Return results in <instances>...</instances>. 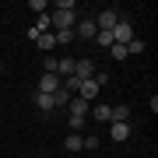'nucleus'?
<instances>
[{"instance_id":"11","label":"nucleus","mask_w":158,"mask_h":158,"mask_svg":"<svg viewBox=\"0 0 158 158\" xmlns=\"http://www.w3.org/2000/svg\"><path fill=\"white\" fill-rule=\"evenodd\" d=\"M56 74H60V81H63V77H70V74H74V56L56 60Z\"/></svg>"},{"instance_id":"13","label":"nucleus","mask_w":158,"mask_h":158,"mask_svg":"<svg viewBox=\"0 0 158 158\" xmlns=\"http://www.w3.org/2000/svg\"><path fill=\"white\" fill-rule=\"evenodd\" d=\"M70 98H74V95H67L63 88H60V91H53V109H67V102H70Z\"/></svg>"},{"instance_id":"8","label":"nucleus","mask_w":158,"mask_h":158,"mask_svg":"<svg viewBox=\"0 0 158 158\" xmlns=\"http://www.w3.org/2000/svg\"><path fill=\"white\" fill-rule=\"evenodd\" d=\"M28 39H35V46H39L42 53H49L53 46H56V39H53V32H32V28H28Z\"/></svg>"},{"instance_id":"6","label":"nucleus","mask_w":158,"mask_h":158,"mask_svg":"<svg viewBox=\"0 0 158 158\" xmlns=\"http://www.w3.org/2000/svg\"><path fill=\"white\" fill-rule=\"evenodd\" d=\"M60 88H63L60 74H39V91L42 95H53V91H60Z\"/></svg>"},{"instance_id":"22","label":"nucleus","mask_w":158,"mask_h":158,"mask_svg":"<svg viewBox=\"0 0 158 158\" xmlns=\"http://www.w3.org/2000/svg\"><path fill=\"white\" fill-rule=\"evenodd\" d=\"M95 42H98V46H106V49H109V46H113V35H109V32H95Z\"/></svg>"},{"instance_id":"24","label":"nucleus","mask_w":158,"mask_h":158,"mask_svg":"<svg viewBox=\"0 0 158 158\" xmlns=\"http://www.w3.org/2000/svg\"><path fill=\"white\" fill-rule=\"evenodd\" d=\"M0 74H4V63H0Z\"/></svg>"},{"instance_id":"3","label":"nucleus","mask_w":158,"mask_h":158,"mask_svg":"<svg viewBox=\"0 0 158 158\" xmlns=\"http://www.w3.org/2000/svg\"><path fill=\"white\" fill-rule=\"evenodd\" d=\"M95 21H91V18H85V21H77L74 25V39H85V42H95Z\"/></svg>"},{"instance_id":"7","label":"nucleus","mask_w":158,"mask_h":158,"mask_svg":"<svg viewBox=\"0 0 158 158\" xmlns=\"http://www.w3.org/2000/svg\"><path fill=\"white\" fill-rule=\"evenodd\" d=\"M67 109H70V116H74V119H88V113H91V106H88L85 98H77V95L67 102Z\"/></svg>"},{"instance_id":"17","label":"nucleus","mask_w":158,"mask_h":158,"mask_svg":"<svg viewBox=\"0 0 158 158\" xmlns=\"http://www.w3.org/2000/svg\"><path fill=\"white\" fill-rule=\"evenodd\" d=\"M141 53H144V42L141 39H130L127 42V56H141Z\"/></svg>"},{"instance_id":"25","label":"nucleus","mask_w":158,"mask_h":158,"mask_svg":"<svg viewBox=\"0 0 158 158\" xmlns=\"http://www.w3.org/2000/svg\"><path fill=\"white\" fill-rule=\"evenodd\" d=\"M67 158H77V155H67Z\"/></svg>"},{"instance_id":"4","label":"nucleus","mask_w":158,"mask_h":158,"mask_svg":"<svg viewBox=\"0 0 158 158\" xmlns=\"http://www.w3.org/2000/svg\"><path fill=\"white\" fill-rule=\"evenodd\" d=\"M74 77H77V81H88V77H95V60H88V56L74 60Z\"/></svg>"},{"instance_id":"10","label":"nucleus","mask_w":158,"mask_h":158,"mask_svg":"<svg viewBox=\"0 0 158 158\" xmlns=\"http://www.w3.org/2000/svg\"><path fill=\"white\" fill-rule=\"evenodd\" d=\"M109 137H113L116 144H123L130 137V123H113V127H109Z\"/></svg>"},{"instance_id":"26","label":"nucleus","mask_w":158,"mask_h":158,"mask_svg":"<svg viewBox=\"0 0 158 158\" xmlns=\"http://www.w3.org/2000/svg\"><path fill=\"white\" fill-rule=\"evenodd\" d=\"M88 158H91V155H88Z\"/></svg>"},{"instance_id":"12","label":"nucleus","mask_w":158,"mask_h":158,"mask_svg":"<svg viewBox=\"0 0 158 158\" xmlns=\"http://www.w3.org/2000/svg\"><path fill=\"white\" fill-rule=\"evenodd\" d=\"M109 113H113V119H109V123H127V119H130V109H127V106H113Z\"/></svg>"},{"instance_id":"14","label":"nucleus","mask_w":158,"mask_h":158,"mask_svg":"<svg viewBox=\"0 0 158 158\" xmlns=\"http://www.w3.org/2000/svg\"><path fill=\"white\" fill-rule=\"evenodd\" d=\"M53 39H56V46H67V42H74V28H60V32H53Z\"/></svg>"},{"instance_id":"9","label":"nucleus","mask_w":158,"mask_h":158,"mask_svg":"<svg viewBox=\"0 0 158 158\" xmlns=\"http://www.w3.org/2000/svg\"><path fill=\"white\" fill-rule=\"evenodd\" d=\"M95 95H98V85H95V77L81 81V88H77V98H85L88 106H91V102H95Z\"/></svg>"},{"instance_id":"2","label":"nucleus","mask_w":158,"mask_h":158,"mask_svg":"<svg viewBox=\"0 0 158 158\" xmlns=\"http://www.w3.org/2000/svg\"><path fill=\"white\" fill-rule=\"evenodd\" d=\"M113 42H119V46H127L130 39H134V21H130V18H119V21L113 25Z\"/></svg>"},{"instance_id":"20","label":"nucleus","mask_w":158,"mask_h":158,"mask_svg":"<svg viewBox=\"0 0 158 158\" xmlns=\"http://www.w3.org/2000/svg\"><path fill=\"white\" fill-rule=\"evenodd\" d=\"M74 151H81V134H70L67 137V155H74Z\"/></svg>"},{"instance_id":"21","label":"nucleus","mask_w":158,"mask_h":158,"mask_svg":"<svg viewBox=\"0 0 158 158\" xmlns=\"http://www.w3.org/2000/svg\"><path fill=\"white\" fill-rule=\"evenodd\" d=\"M32 32H49V14H39V21L32 25Z\"/></svg>"},{"instance_id":"16","label":"nucleus","mask_w":158,"mask_h":158,"mask_svg":"<svg viewBox=\"0 0 158 158\" xmlns=\"http://www.w3.org/2000/svg\"><path fill=\"white\" fill-rule=\"evenodd\" d=\"M35 106H39L42 113H49V109H53V95H42V91H35Z\"/></svg>"},{"instance_id":"23","label":"nucleus","mask_w":158,"mask_h":158,"mask_svg":"<svg viewBox=\"0 0 158 158\" xmlns=\"http://www.w3.org/2000/svg\"><path fill=\"white\" fill-rule=\"evenodd\" d=\"M39 158H53V155H39Z\"/></svg>"},{"instance_id":"5","label":"nucleus","mask_w":158,"mask_h":158,"mask_svg":"<svg viewBox=\"0 0 158 158\" xmlns=\"http://www.w3.org/2000/svg\"><path fill=\"white\" fill-rule=\"evenodd\" d=\"M119 21V14H116V7H106V11H98V21H95V28L98 32H113V25Z\"/></svg>"},{"instance_id":"15","label":"nucleus","mask_w":158,"mask_h":158,"mask_svg":"<svg viewBox=\"0 0 158 158\" xmlns=\"http://www.w3.org/2000/svg\"><path fill=\"white\" fill-rule=\"evenodd\" d=\"M81 151H98V134H88V137H81Z\"/></svg>"},{"instance_id":"18","label":"nucleus","mask_w":158,"mask_h":158,"mask_svg":"<svg viewBox=\"0 0 158 158\" xmlns=\"http://www.w3.org/2000/svg\"><path fill=\"white\" fill-rule=\"evenodd\" d=\"M109 109H113V106H95V119H98V123H109V119H113Z\"/></svg>"},{"instance_id":"1","label":"nucleus","mask_w":158,"mask_h":158,"mask_svg":"<svg viewBox=\"0 0 158 158\" xmlns=\"http://www.w3.org/2000/svg\"><path fill=\"white\" fill-rule=\"evenodd\" d=\"M74 25H77V4L74 0H60L56 11L49 14V28L60 32V28H74Z\"/></svg>"},{"instance_id":"19","label":"nucleus","mask_w":158,"mask_h":158,"mask_svg":"<svg viewBox=\"0 0 158 158\" xmlns=\"http://www.w3.org/2000/svg\"><path fill=\"white\" fill-rule=\"evenodd\" d=\"M109 56H113V60H127V46L113 42V46H109Z\"/></svg>"}]
</instances>
